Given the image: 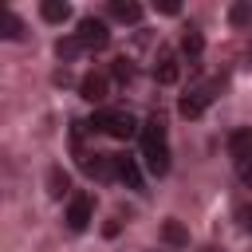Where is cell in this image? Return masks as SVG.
<instances>
[{
  "label": "cell",
  "instance_id": "15",
  "mask_svg": "<svg viewBox=\"0 0 252 252\" xmlns=\"http://www.w3.org/2000/svg\"><path fill=\"white\" fill-rule=\"evenodd\" d=\"M165 240H169V244H189V236H185V232H181V228H177L173 220L165 224Z\"/></svg>",
  "mask_w": 252,
  "mask_h": 252
},
{
  "label": "cell",
  "instance_id": "7",
  "mask_svg": "<svg viewBox=\"0 0 252 252\" xmlns=\"http://www.w3.org/2000/svg\"><path fill=\"white\" fill-rule=\"evenodd\" d=\"M91 220H94V205H91V197H87V193L71 197V205H67V228H71V232H83Z\"/></svg>",
  "mask_w": 252,
  "mask_h": 252
},
{
  "label": "cell",
  "instance_id": "1",
  "mask_svg": "<svg viewBox=\"0 0 252 252\" xmlns=\"http://www.w3.org/2000/svg\"><path fill=\"white\" fill-rule=\"evenodd\" d=\"M106 43H110L106 24L94 20V16H83V20H79V32H71L67 39H59V59H83V55L106 47Z\"/></svg>",
  "mask_w": 252,
  "mask_h": 252
},
{
  "label": "cell",
  "instance_id": "20",
  "mask_svg": "<svg viewBox=\"0 0 252 252\" xmlns=\"http://www.w3.org/2000/svg\"><path fill=\"white\" fill-rule=\"evenodd\" d=\"M209 252H217V248H209Z\"/></svg>",
  "mask_w": 252,
  "mask_h": 252
},
{
  "label": "cell",
  "instance_id": "13",
  "mask_svg": "<svg viewBox=\"0 0 252 252\" xmlns=\"http://www.w3.org/2000/svg\"><path fill=\"white\" fill-rule=\"evenodd\" d=\"M39 16H43V20H47V24H63V20H67V16H71V8H67V4H63V0H47V4H43V8H39Z\"/></svg>",
  "mask_w": 252,
  "mask_h": 252
},
{
  "label": "cell",
  "instance_id": "11",
  "mask_svg": "<svg viewBox=\"0 0 252 252\" xmlns=\"http://www.w3.org/2000/svg\"><path fill=\"white\" fill-rule=\"evenodd\" d=\"M118 181H126L130 189H142V169L134 158H118Z\"/></svg>",
  "mask_w": 252,
  "mask_h": 252
},
{
  "label": "cell",
  "instance_id": "4",
  "mask_svg": "<svg viewBox=\"0 0 252 252\" xmlns=\"http://www.w3.org/2000/svg\"><path fill=\"white\" fill-rule=\"evenodd\" d=\"M213 94H217V83H197V87H189V94L181 98V114H185V118L205 114V106L213 102Z\"/></svg>",
  "mask_w": 252,
  "mask_h": 252
},
{
  "label": "cell",
  "instance_id": "10",
  "mask_svg": "<svg viewBox=\"0 0 252 252\" xmlns=\"http://www.w3.org/2000/svg\"><path fill=\"white\" fill-rule=\"evenodd\" d=\"M201 51H205V39H201V32H197V28H189V32L181 35V55H185L189 63H197V59H201Z\"/></svg>",
  "mask_w": 252,
  "mask_h": 252
},
{
  "label": "cell",
  "instance_id": "3",
  "mask_svg": "<svg viewBox=\"0 0 252 252\" xmlns=\"http://www.w3.org/2000/svg\"><path fill=\"white\" fill-rule=\"evenodd\" d=\"M91 130H98V134H106V138H134V134H142L138 130V122H134V114H126V110H98L94 118H91Z\"/></svg>",
  "mask_w": 252,
  "mask_h": 252
},
{
  "label": "cell",
  "instance_id": "14",
  "mask_svg": "<svg viewBox=\"0 0 252 252\" xmlns=\"http://www.w3.org/2000/svg\"><path fill=\"white\" fill-rule=\"evenodd\" d=\"M0 24H4V35H8V39H20V20H16L12 12H4Z\"/></svg>",
  "mask_w": 252,
  "mask_h": 252
},
{
  "label": "cell",
  "instance_id": "5",
  "mask_svg": "<svg viewBox=\"0 0 252 252\" xmlns=\"http://www.w3.org/2000/svg\"><path fill=\"white\" fill-rule=\"evenodd\" d=\"M177 75H181V55L173 47H158V55H154V79L158 83H177Z\"/></svg>",
  "mask_w": 252,
  "mask_h": 252
},
{
  "label": "cell",
  "instance_id": "2",
  "mask_svg": "<svg viewBox=\"0 0 252 252\" xmlns=\"http://www.w3.org/2000/svg\"><path fill=\"white\" fill-rule=\"evenodd\" d=\"M138 138H142V161H146V169L161 177L169 169V138H165V126L158 118H150Z\"/></svg>",
  "mask_w": 252,
  "mask_h": 252
},
{
  "label": "cell",
  "instance_id": "9",
  "mask_svg": "<svg viewBox=\"0 0 252 252\" xmlns=\"http://www.w3.org/2000/svg\"><path fill=\"white\" fill-rule=\"evenodd\" d=\"M228 154H232L236 161L252 154V126H240V130H232V134H228Z\"/></svg>",
  "mask_w": 252,
  "mask_h": 252
},
{
  "label": "cell",
  "instance_id": "17",
  "mask_svg": "<svg viewBox=\"0 0 252 252\" xmlns=\"http://www.w3.org/2000/svg\"><path fill=\"white\" fill-rule=\"evenodd\" d=\"M51 185H55V189H51V193H55V197H59V193H63V189H67V177H59V173H51Z\"/></svg>",
  "mask_w": 252,
  "mask_h": 252
},
{
  "label": "cell",
  "instance_id": "19",
  "mask_svg": "<svg viewBox=\"0 0 252 252\" xmlns=\"http://www.w3.org/2000/svg\"><path fill=\"white\" fill-rule=\"evenodd\" d=\"M150 252H165V248H150Z\"/></svg>",
  "mask_w": 252,
  "mask_h": 252
},
{
  "label": "cell",
  "instance_id": "6",
  "mask_svg": "<svg viewBox=\"0 0 252 252\" xmlns=\"http://www.w3.org/2000/svg\"><path fill=\"white\" fill-rule=\"evenodd\" d=\"M83 169L98 181H114L118 177V154H87L83 158Z\"/></svg>",
  "mask_w": 252,
  "mask_h": 252
},
{
  "label": "cell",
  "instance_id": "8",
  "mask_svg": "<svg viewBox=\"0 0 252 252\" xmlns=\"http://www.w3.org/2000/svg\"><path fill=\"white\" fill-rule=\"evenodd\" d=\"M79 91H83V98H87V102H102V98H106V91H110V79H106L102 71H91V75L79 83Z\"/></svg>",
  "mask_w": 252,
  "mask_h": 252
},
{
  "label": "cell",
  "instance_id": "12",
  "mask_svg": "<svg viewBox=\"0 0 252 252\" xmlns=\"http://www.w3.org/2000/svg\"><path fill=\"white\" fill-rule=\"evenodd\" d=\"M110 16H114V20H122V24H138V20H142V8H138V4L110 0Z\"/></svg>",
  "mask_w": 252,
  "mask_h": 252
},
{
  "label": "cell",
  "instance_id": "18",
  "mask_svg": "<svg viewBox=\"0 0 252 252\" xmlns=\"http://www.w3.org/2000/svg\"><path fill=\"white\" fill-rule=\"evenodd\" d=\"M240 220H244V228H252V205H244V209H240Z\"/></svg>",
  "mask_w": 252,
  "mask_h": 252
},
{
  "label": "cell",
  "instance_id": "16",
  "mask_svg": "<svg viewBox=\"0 0 252 252\" xmlns=\"http://www.w3.org/2000/svg\"><path fill=\"white\" fill-rule=\"evenodd\" d=\"M236 173H240V181H244V185H252V154L236 161Z\"/></svg>",
  "mask_w": 252,
  "mask_h": 252
}]
</instances>
